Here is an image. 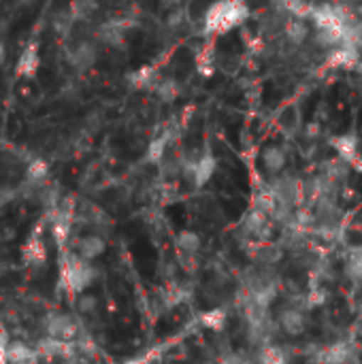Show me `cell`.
I'll list each match as a JSON object with an SVG mask.
<instances>
[{
  "mask_svg": "<svg viewBox=\"0 0 362 364\" xmlns=\"http://www.w3.org/2000/svg\"><path fill=\"white\" fill-rule=\"evenodd\" d=\"M169 145H171V132H164V134L156 136V139L149 143V147H147V160H149V162L160 164V162L166 158V149H169Z\"/></svg>",
  "mask_w": 362,
  "mask_h": 364,
  "instance_id": "cell-23",
  "label": "cell"
},
{
  "mask_svg": "<svg viewBox=\"0 0 362 364\" xmlns=\"http://www.w3.org/2000/svg\"><path fill=\"white\" fill-rule=\"evenodd\" d=\"M0 364H9V354H6V346H0Z\"/></svg>",
  "mask_w": 362,
  "mask_h": 364,
  "instance_id": "cell-32",
  "label": "cell"
},
{
  "mask_svg": "<svg viewBox=\"0 0 362 364\" xmlns=\"http://www.w3.org/2000/svg\"><path fill=\"white\" fill-rule=\"evenodd\" d=\"M21 260L30 269H38V267H43L47 262V247H45V241L38 235H32L26 241V245L21 247Z\"/></svg>",
  "mask_w": 362,
  "mask_h": 364,
  "instance_id": "cell-12",
  "label": "cell"
},
{
  "mask_svg": "<svg viewBox=\"0 0 362 364\" xmlns=\"http://www.w3.org/2000/svg\"><path fill=\"white\" fill-rule=\"evenodd\" d=\"M198 320H201V326L203 328L213 331V333H220L228 324V314H226V309H211V311L201 314Z\"/></svg>",
  "mask_w": 362,
  "mask_h": 364,
  "instance_id": "cell-22",
  "label": "cell"
},
{
  "mask_svg": "<svg viewBox=\"0 0 362 364\" xmlns=\"http://www.w3.org/2000/svg\"><path fill=\"white\" fill-rule=\"evenodd\" d=\"M75 252H77L81 258L94 262V260H98V258L107 252V241H105L100 235H85V237H81V239L77 241Z\"/></svg>",
  "mask_w": 362,
  "mask_h": 364,
  "instance_id": "cell-14",
  "label": "cell"
},
{
  "mask_svg": "<svg viewBox=\"0 0 362 364\" xmlns=\"http://www.w3.org/2000/svg\"><path fill=\"white\" fill-rule=\"evenodd\" d=\"M284 36L292 45H303L309 38V23L305 17H288L284 23Z\"/></svg>",
  "mask_w": 362,
  "mask_h": 364,
  "instance_id": "cell-17",
  "label": "cell"
},
{
  "mask_svg": "<svg viewBox=\"0 0 362 364\" xmlns=\"http://www.w3.org/2000/svg\"><path fill=\"white\" fill-rule=\"evenodd\" d=\"M277 292H280V279L275 273H271L269 267L252 264L243 271L239 299L252 301V303L262 305V307H271Z\"/></svg>",
  "mask_w": 362,
  "mask_h": 364,
  "instance_id": "cell-2",
  "label": "cell"
},
{
  "mask_svg": "<svg viewBox=\"0 0 362 364\" xmlns=\"http://www.w3.org/2000/svg\"><path fill=\"white\" fill-rule=\"evenodd\" d=\"M96 299L94 296H87V294H79V301H77V307L81 314H94L96 311Z\"/></svg>",
  "mask_w": 362,
  "mask_h": 364,
  "instance_id": "cell-29",
  "label": "cell"
},
{
  "mask_svg": "<svg viewBox=\"0 0 362 364\" xmlns=\"http://www.w3.org/2000/svg\"><path fill=\"white\" fill-rule=\"evenodd\" d=\"M183 2L186 0H164V6H169V9H181Z\"/></svg>",
  "mask_w": 362,
  "mask_h": 364,
  "instance_id": "cell-31",
  "label": "cell"
},
{
  "mask_svg": "<svg viewBox=\"0 0 362 364\" xmlns=\"http://www.w3.org/2000/svg\"><path fill=\"white\" fill-rule=\"evenodd\" d=\"M196 68L205 77L213 75V70H215V51H213V47H203L196 53Z\"/></svg>",
  "mask_w": 362,
  "mask_h": 364,
  "instance_id": "cell-26",
  "label": "cell"
},
{
  "mask_svg": "<svg viewBox=\"0 0 362 364\" xmlns=\"http://www.w3.org/2000/svg\"><path fill=\"white\" fill-rule=\"evenodd\" d=\"M250 17V6L245 0H213L203 17L205 34H226L241 26Z\"/></svg>",
  "mask_w": 362,
  "mask_h": 364,
  "instance_id": "cell-1",
  "label": "cell"
},
{
  "mask_svg": "<svg viewBox=\"0 0 362 364\" xmlns=\"http://www.w3.org/2000/svg\"><path fill=\"white\" fill-rule=\"evenodd\" d=\"M96 267L90 260L81 258L77 252H64V256L60 258V282L73 296L83 294L96 282Z\"/></svg>",
  "mask_w": 362,
  "mask_h": 364,
  "instance_id": "cell-3",
  "label": "cell"
},
{
  "mask_svg": "<svg viewBox=\"0 0 362 364\" xmlns=\"http://www.w3.org/2000/svg\"><path fill=\"white\" fill-rule=\"evenodd\" d=\"M220 364H252L250 363V358L245 356V354H239V352H230V354H226Z\"/></svg>",
  "mask_w": 362,
  "mask_h": 364,
  "instance_id": "cell-30",
  "label": "cell"
},
{
  "mask_svg": "<svg viewBox=\"0 0 362 364\" xmlns=\"http://www.w3.org/2000/svg\"><path fill=\"white\" fill-rule=\"evenodd\" d=\"M277 326L288 337H301L307 331V316L301 307H286L277 316Z\"/></svg>",
  "mask_w": 362,
  "mask_h": 364,
  "instance_id": "cell-9",
  "label": "cell"
},
{
  "mask_svg": "<svg viewBox=\"0 0 362 364\" xmlns=\"http://www.w3.org/2000/svg\"><path fill=\"white\" fill-rule=\"evenodd\" d=\"M160 79L162 77H160V73H158L156 66H141L139 70H134L128 77L130 85L137 87V90H156L158 83H160Z\"/></svg>",
  "mask_w": 362,
  "mask_h": 364,
  "instance_id": "cell-19",
  "label": "cell"
},
{
  "mask_svg": "<svg viewBox=\"0 0 362 364\" xmlns=\"http://www.w3.org/2000/svg\"><path fill=\"white\" fill-rule=\"evenodd\" d=\"M346 275L354 282L362 284V247H354L346 256Z\"/></svg>",
  "mask_w": 362,
  "mask_h": 364,
  "instance_id": "cell-24",
  "label": "cell"
},
{
  "mask_svg": "<svg viewBox=\"0 0 362 364\" xmlns=\"http://www.w3.org/2000/svg\"><path fill=\"white\" fill-rule=\"evenodd\" d=\"M47 337L60 339V341H73L79 333V324L73 316L66 314H49L43 322Z\"/></svg>",
  "mask_w": 362,
  "mask_h": 364,
  "instance_id": "cell-6",
  "label": "cell"
},
{
  "mask_svg": "<svg viewBox=\"0 0 362 364\" xmlns=\"http://www.w3.org/2000/svg\"><path fill=\"white\" fill-rule=\"evenodd\" d=\"M124 364H149V358H147V356H141V358H132V360H126Z\"/></svg>",
  "mask_w": 362,
  "mask_h": 364,
  "instance_id": "cell-33",
  "label": "cell"
},
{
  "mask_svg": "<svg viewBox=\"0 0 362 364\" xmlns=\"http://www.w3.org/2000/svg\"><path fill=\"white\" fill-rule=\"evenodd\" d=\"M356 346L350 341H337L331 343L320 352V363L322 364H352L356 360Z\"/></svg>",
  "mask_w": 362,
  "mask_h": 364,
  "instance_id": "cell-10",
  "label": "cell"
},
{
  "mask_svg": "<svg viewBox=\"0 0 362 364\" xmlns=\"http://www.w3.org/2000/svg\"><path fill=\"white\" fill-rule=\"evenodd\" d=\"M218 168V160L215 156L205 149L198 156H183V164H181V175L183 179L194 186V188H203L211 181L213 173Z\"/></svg>",
  "mask_w": 362,
  "mask_h": 364,
  "instance_id": "cell-4",
  "label": "cell"
},
{
  "mask_svg": "<svg viewBox=\"0 0 362 364\" xmlns=\"http://www.w3.org/2000/svg\"><path fill=\"white\" fill-rule=\"evenodd\" d=\"M260 160H262L265 171H267L269 175H273V177L282 175V173H284V168H286V164H288V156H286V151H284L280 145H271V147H267V149L262 151Z\"/></svg>",
  "mask_w": 362,
  "mask_h": 364,
  "instance_id": "cell-15",
  "label": "cell"
},
{
  "mask_svg": "<svg viewBox=\"0 0 362 364\" xmlns=\"http://www.w3.org/2000/svg\"><path fill=\"white\" fill-rule=\"evenodd\" d=\"M273 226L275 222L271 220L269 213H265L262 209L258 207H250L241 220V232L245 239H250L252 243H265V241H271L273 237Z\"/></svg>",
  "mask_w": 362,
  "mask_h": 364,
  "instance_id": "cell-5",
  "label": "cell"
},
{
  "mask_svg": "<svg viewBox=\"0 0 362 364\" xmlns=\"http://www.w3.org/2000/svg\"><path fill=\"white\" fill-rule=\"evenodd\" d=\"M250 256L254 260V264L258 267H273L282 260L284 256V245L282 243H271V241H265V243H252V250H250Z\"/></svg>",
  "mask_w": 362,
  "mask_h": 364,
  "instance_id": "cell-11",
  "label": "cell"
},
{
  "mask_svg": "<svg viewBox=\"0 0 362 364\" xmlns=\"http://www.w3.org/2000/svg\"><path fill=\"white\" fill-rule=\"evenodd\" d=\"M96 9H98V0H73L68 6V13L73 15L75 21H81V19H87Z\"/></svg>",
  "mask_w": 362,
  "mask_h": 364,
  "instance_id": "cell-27",
  "label": "cell"
},
{
  "mask_svg": "<svg viewBox=\"0 0 362 364\" xmlns=\"http://www.w3.org/2000/svg\"><path fill=\"white\" fill-rule=\"evenodd\" d=\"M175 247H177L181 258H196V254L203 247V241L194 230H181L175 237Z\"/></svg>",
  "mask_w": 362,
  "mask_h": 364,
  "instance_id": "cell-20",
  "label": "cell"
},
{
  "mask_svg": "<svg viewBox=\"0 0 362 364\" xmlns=\"http://www.w3.org/2000/svg\"><path fill=\"white\" fill-rule=\"evenodd\" d=\"M38 64H41L38 49H36V45L32 43V45H28V47L21 51V55H19V60H17V75H21V77H34L36 70H38Z\"/></svg>",
  "mask_w": 362,
  "mask_h": 364,
  "instance_id": "cell-21",
  "label": "cell"
},
{
  "mask_svg": "<svg viewBox=\"0 0 362 364\" xmlns=\"http://www.w3.org/2000/svg\"><path fill=\"white\" fill-rule=\"evenodd\" d=\"M66 60L75 70H90L98 60V47L92 41H79L66 51Z\"/></svg>",
  "mask_w": 362,
  "mask_h": 364,
  "instance_id": "cell-7",
  "label": "cell"
},
{
  "mask_svg": "<svg viewBox=\"0 0 362 364\" xmlns=\"http://www.w3.org/2000/svg\"><path fill=\"white\" fill-rule=\"evenodd\" d=\"M154 92H156V96L164 105H169V102H175L177 100V96H179V83L175 79H171V77H162L160 83H158V87Z\"/></svg>",
  "mask_w": 362,
  "mask_h": 364,
  "instance_id": "cell-25",
  "label": "cell"
},
{
  "mask_svg": "<svg viewBox=\"0 0 362 364\" xmlns=\"http://www.w3.org/2000/svg\"><path fill=\"white\" fill-rule=\"evenodd\" d=\"M260 364H288V360L286 354L271 343L267 348H260Z\"/></svg>",
  "mask_w": 362,
  "mask_h": 364,
  "instance_id": "cell-28",
  "label": "cell"
},
{
  "mask_svg": "<svg viewBox=\"0 0 362 364\" xmlns=\"http://www.w3.org/2000/svg\"><path fill=\"white\" fill-rule=\"evenodd\" d=\"M331 145L337 151V156L344 162H348V164H352L361 156L358 154V136L356 134H339V136H335L331 141Z\"/></svg>",
  "mask_w": 362,
  "mask_h": 364,
  "instance_id": "cell-16",
  "label": "cell"
},
{
  "mask_svg": "<svg viewBox=\"0 0 362 364\" xmlns=\"http://www.w3.org/2000/svg\"><path fill=\"white\" fill-rule=\"evenodd\" d=\"M358 62H361V45L350 43V41L331 49L329 58L324 60V64L331 68H354L358 66Z\"/></svg>",
  "mask_w": 362,
  "mask_h": 364,
  "instance_id": "cell-8",
  "label": "cell"
},
{
  "mask_svg": "<svg viewBox=\"0 0 362 364\" xmlns=\"http://www.w3.org/2000/svg\"><path fill=\"white\" fill-rule=\"evenodd\" d=\"M6 354H9V364H36L38 360L36 348H30L23 341H9Z\"/></svg>",
  "mask_w": 362,
  "mask_h": 364,
  "instance_id": "cell-18",
  "label": "cell"
},
{
  "mask_svg": "<svg viewBox=\"0 0 362 364\" xmlns=\"http://www.w3.org/2000/svg\"><path fill=\"white\" fill-rule=\"evenodd\" d=\"M36 352H38V356H45V358H70L75 354V343L45 337L43 341H38Z\"/></svg>",
  "mask_w": 362,
  "mask_h": 364,
  "instance_id": "cell-13",
  "label": "cell"
},
{
  "mask_svg": "<svg viewBox=\"0 0 362 364\" xmlns=\"http://www.w3.org/2000/svg\"><path fill=\"white\" fill-rule=\"evenodd\" d=\"M6 62V49H4V45H2V41H0V66Z\"/></svg>",
  "mask_w": 362,
  "mask_h": 364,
  "instance_id": "cell-35",
  "label": "cell"
},
{
  "mask_svg": "<svg viewBox=\"0 0 362 364\" xmlns=\"http://www.w3.org/2000/svg\"><path fill=\"white\" fill-rule=\"evenodd\" d=\"M350 166H352L354 171H358V173H362V156H358V158H356V160H354V162H352Z\"/></svg>",
  "mask_w": 362,
  "mask_h": 364,
  "instance_id": "cell-34",
  "label": "cell"
}]
</instances>
